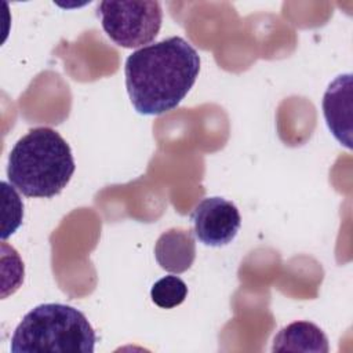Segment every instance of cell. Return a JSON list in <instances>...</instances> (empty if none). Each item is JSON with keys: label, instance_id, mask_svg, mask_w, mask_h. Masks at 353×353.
<instances>
[{"label": "cell", "instance_id": "2", "mask_svg": "<svg viewBox=\"0 0 353 353\" xmlns=\"http://www.w3.org/2000/svg\"><path fill=\"white\" fill-rule=\"evenodd\" d=\"M76 170L69 143L50 127H36L17 141L8 154L10 183L26 197L59 194Z\"/></svg>", "mask_w": 353, "mask_h": 353}, {"label": "cell", "instance_id": "8", "mask_svg": "<svg viewBox=\"0 0 353 353\" xmlns=\"http://www.w3.org/2000/svg\"><path fill=\"white\" fill-rule=\"evenodd\" d=\"M156 258L168 272L181 273L190 268L194 259V243L189 232L172 229L161 234L156 244Z\"/></svg>", "mask_w": 353, "mask_h": 353}, {"label": "cell", "instance_id": "3", "mask_svg": "<svg viewBox=\"0 0 353 353\" xmlns=\"http://www.w3.org/2000/svg\"><path fill=\"white\" fill-rule=\"evenodd\" d=\"M95 331L73 306L43 303L28 312L17 325L12 353H92Z\"/></svg>", "mask_w": 353, "mask_h": 353}, {"label": "cell", "instance_id": "1", "mask_svg": "<svg viewBox=\"0 0 353 353\" xmlns=\"http://www.w3.org/2000/svg\"><path fill=\"white\" fill-rule=\"evenodd\" d=\"M199 72V52L181 36L138 48L128 55L124 66L134 109L148 116L175 109L196 83Z\"/></svg>", "mask_w": 353, "mask_h": 353}, {"label": "cell", "instance_id": "5", "mask_svg": "<svg viewBox=\"0 0 353 353\" xmlns=\"http://www.w3.org/2000/svg\"><path fill=\"white\" fill-rule=\"evenodd\" d=\"M196 237L205 245L222 247L233 241L241 216L237 207L223 197H205L192 212Z\"/></svg>", "mask_w": 353, "mask_h": 353}, {"label": "cell", "instance_id": "6", "mask_svg": "<svg viewBox=\"0 0 353 353\" xmlns=\"http://www.w3.org/2000/svg\"><path fill=\"white\" fill-rule=\"evenodd\" d=\"M323 112L332 135L346 148H352V74L338 76L323 98Z\"/></svg>", "mask_w": 353, "mask_h": 353}, {"label": "cell", "instance_id": "7", "mask_svg": "<svg viewBox=\"0 0 353 353\" xmlns=\"http://www.w3.org/2000/svg\"><path fill=\"white\" fill-rule=\"evenodd\" d=\"M328 338L310 321H294L281 328L273 338L272 352L328 353Z\"/></svg>", "mask_w": 353, "mask_h": 353}, {"label": "cell", "instance_id": "9", "mask_svg": "<svg viewBox=\"0 0 353 353\" xmlns=\"http://www.w3.org/2000/svg\"><path fill=\"white\" fill-rule=\"evenodd\" d=\"M188 295V287L182 279L174 274H168L157 280L152 290V301L161 309H172L181 305Z\"/></svg>", "mask_w": 353, "mask_h": 353}, {"label": "cell", "instance_id": "4", "mask_svg": "<svg viewBox=\"0 0 353 353\" xmlns=\"http://www.w3.org/2000/svg\"><path fill=\"white\" fill-rule=\"evenodd\" d=\"M97 12L108 37L124 48L149 46L163 22L159 1H101Z\"/></svg>", "mask_w": 353, "mask_h": 353}]
</instances>
